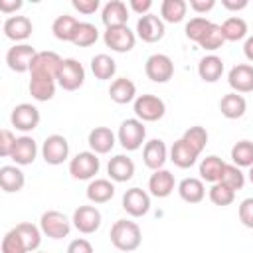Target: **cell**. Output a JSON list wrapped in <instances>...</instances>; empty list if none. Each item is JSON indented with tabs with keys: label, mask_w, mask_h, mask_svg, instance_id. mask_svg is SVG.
Wrapping results in <instances>:
<instances>
[{
	"label": "cell",
	"mask_w": 253,
	"mask_h": 253,
	"mask_svg": "<svg viewBox=\"0 0 253 253\" xmlns=\"http://www.w3.org/2000/svg\"><path fill=\"white\" fill-rule=\"evenodd\" d=\"M219 182L225 184L227 188H231V190L235 192V190H241V188L245 186V174L241 172L239 166H235V164H225Z\"/></svg>",
	"instance_id": "ab89813d"
},
{
	"label": "cell",
	"mask_w": 253,
	"mask_h": 253,
	"mask_svg": "<svg viewBox=\"0 0 253 253\" xmlns=\"http://www.w3.org/2000/svg\"><path fill=\"white\" fill-rule=\"evenodd\" d=\"M215 6V0H190V8L198 14H206Z\"/></svg>",
	"instance_id": "f907efd6"
},
{
	"label": "cell",
	"mask_w": 253,
	"mask_h": 253,
	"mask_svg": "<svg viewBox=\"0 0 253 253\" xmlns=\"http://www.w3.org/2000/svg\"><path fill=\"white\" fill-rule=\"evenodd\" d=\"M174 184H176V182H174V174H172L170 170L160 168V170H154V174L150 176V180H148V190H150V194L156 196V198H166V196L172 194Z\"/></svg>",
	"instance_id": "603a6c76"
},
{
	"label": "cell",
	"mask_w": 253,
	"mask_h": 253,
	"mask_svg": "<svg viewBox=\"0 0 253 253\" xmlns=\"http://www.w3.org/2000/svg\"><path fill=\"white\" fill-rule=\"evenodd\" d=\"M73 225L79 233H95L101 225V211L95 208V206H79L75 211H73Z\"/></svg>",
	"instance_id": "4fadbf2b"
},
{
	"label": "cell",
	"mask_w": 253,
	"mask_h": 253,
	"mask_svg": "<svg viewBox=\"0 0 253 253\" xmlns=\"http://www.w3.org/2000/svg\"><path fill=\"white\" fill-rule=\"evenodd\" d=\"M178 194L188 204H200L206 196V188L200 178H184L178 184Z\"/></svg>",
	"instance_id": "83f0119b"
},
{
	"label": "cell",
	"mask_w": 253,
	"mask_h": 253,
	"mask_svg": "<svg viewBox=\"0 0 253 253\" xmlns=\"http://www.w3.org/2000/svg\"><path fill=\"white\" fill-rule=\"evenodd\" d=\"M166 113V105L160 97L156 95H138L134 99V115L138 117V121H146V123H154L160 121Z\"/></svg>",
	"instance_id": "277c9868"
},
{
	"label": "cell",
	"mask_w": 253,
	"mask_h": 253,
	"mask_svg": "<svg viewBox=\"0 0 253 253\" xmlns=\"http://www.w3.org/2000/svg\"><path fill=\"white\" fill-rule=\"evenodd\" d=\"M210 200H211L215 206H229V204L235 200V192H233L231 188H227L225 184L215 182V184H211V188H210Z\"/></svg>",
	"instance_id": "7bdbcfd3"
},
{
	"label": "cell",
	"mask_w": 253,
	"mask_h": 253,
	"mask_svg": "<svg viewBox=\"0 0 253 253\" xmlns=\"http://www.w3.org/2000/svg\"><path fill=\"white\" fill-rule=\"evenodd\" d=\"M168 158V148L164 144V140L160 138H152L144 144V150H142V160L144 164L150 168V170H160L164 166Z\"/></svg>",
	"instance_id": "ac0fdd59"
},
{
	"label": "cell",
	"mask_w": 253,
	"mask_h": 253,
	"mask_svg": "<svg viewBox=\"0 0 253 253\" xmlns=\"http://www.w3.org/2000/svg\"><path fill=\"white\" fill-rule=\"evenodd\" d=\"M109 95H111V99H113L115 103L126 105V103L134 101V97H136V85H134L130 79H126V77H119V79H115V81L111 83Z\"/></svg>",
	"instance_id": "d4e9b609"
},
{
	"label": "cell",
	"mask_w": 253,
	"mask_h": 253,
	"mask_svg": "<svg viewBox=\"0 0 253 253\" xmlns=\"http://www.w3.org/2000/svg\"><path fill=\"white\" fill-rule=\"evenodd\" d=\"M223 168H225V162L219 156H213L211 154V156H206L202 160V164H200V176H202V180L215 184V182H219Z\"/></svg>",
	"instance_id": "1f68e13d"
},
{
	"label": "cell",
	"mask_w": 253,
	"mask_h": 253,
	"mask_svg": "<svg viewBox=\"0 0 253 253\" xmlns=\"http://www.w3.org/2000/svg\"><path fill=\"white\" fill-rule=\"evenodd\" d=\"M130 8L140 14V16H146L150 14V8H152V0H130Z\"/></svg>",
	"instance_id": "816d5d0a"
},
{
	"label": "cell",
	"mask_w": 253,
	"mask_h": 253,
	"mask_svg": "<svg viewBox=\"0 0 253 253\" xmlns=\"http://www.w3.org/2000/svg\"><path fill=\"white\" fill-rule=\"evenodd\" d=\"M211 24H213V22H210V20H206V18H202V16L192 18V20L186 24V36H188V40H194V42L200 43V40L206 36V32L210 30Z\"/></svg>",
	"instance_id": "b9f144b4"
},
{
	"label": "cell",
	"mask_w": 253,
	"mask_h": 253,
	"mask_svg": "<svg viewBox=\"0 0 253 253\" xmlns=\"http://www.w3.org/2000/svg\"><path fill=\"white\" fill-rule=\"evenodd\" d=\"M38 253H43V251H38Z\"/></svg>",
	"instance_id": "6f0895ef"
},
{
	"label": "cell",
	"mask_w": 253,
	"mask_h": 253,
	"mask_svg": "<svg viewBox=\"0 0 253 253\" xmlns=\"http://www.w3.org/2000/svg\"><path fill=\"white\" fill-rule=\"evenodd\" d=\"M30 95L36 101H49L55 95V81L42 79V77H30Z\"/></svg>",
	"instance_id": "d590c367"
},
{
	"label": "cell",
	"mask_w": 253,
	"mask_h": 253,
	"mask_svg": "<svg viewBox=\"0 0 253 253\" xmlns=\"http://www.w3.org/2000/svg\"><path fill=\"white\" fill-rule=\"evenodd\" d=\"M77 26H79V22H77L73 16L63 14V16H57V18L53 20L51 32H53V36H55L57 40H61V42H71V43H73Z\"/></svg>",
	"instance_id": "4dcf8cb0"
},
{
	"label": "cell",
	"mask_w": 253,
	"mask_h": 253,
	"mask_svg": "<svg viewBox=\"0 0 253 253\" xmlns=\"http://www.w3.org/2000/svg\"><path fill=\"white\" fill-rule=\"evenodd\" d=\"M99 168H101V162H99L97 154L91 150L75 154L69 162V174L75 180H91L99 172Z\"/></svg>",
	"instance_id": "52a82bcc"
},
{
	"label": "cell",
	"mask_w": 253,
	"mask_h": 253,
	"mask_svg": "<svg viewBox=\"0 0 253 253\" xmlns=\"http://www.w3.org/2000/svg\"><path fill=\"white\" fill-rule=\"evenodd\" d=\"M36 154H38V144L32 136H20L16 140V146L12 150V160L20 166H28L36 160Z\"/></svg>",
	"instance_id": "cb8c5ba5"
},
{
	"label": "cell",
	"mask_w": 253,
	"mask_h": 253,
	"mask_svg": "<svg viewBox=\"0 0 253 253\" xmlns=\"http://www.w3.org/2000/svg\"><path fill=\"white\" fill-rule=\"evenodd\" d=\"M136 34L142 42L154 43V42L162 40V36H164V22L154 14L140 16L136 22Z\"/></svg>",
	"instance_id": "9a60e30c"
},
{
	"label": "cell",
	"mask_w": 253,
	"mask_h": 253,
	"mask_svg": "<svg viewBox=\"0 0 253 253\" xmlns=\"http://www.w3.org/2000/svg\"><path fill=\"white\" fill-rule=\"evenodd\" d=\"M198 156H200V152L192 144H188L184 138L176 140L172 144V148H170V160L178 168H190V166H194L196 160H198Z\"/></svg>",
	"instance_id": "d6986e66"
},
{
	"label": "cell",
	"mask_w": 253,
	"mask_h": 253,
	"mask_svg": "<svg viewBox=\"0 0 253 253\" xmlns=\"http://www.w3.org/2000/svg\"><path fill=\"white\" fill-rule=\"evenodd\" d=\"M42 156L47 164L51 166H57V164H63L69 156V142L65 136L61 134H49L45 140H43V146H42Z\"/></svg>",
	"instance_id": "9c48e42d"
},
{
	"label": "cell",
	"mask_w": 253,
	"mask_h": 253,
	"mask_svg": "<svg viewBox=\"0 0 253 253\" xmlns=\"http://www.w3.org/2000/svg\"><path fill=\"white\" fill-rule=\"evenodd\" d=\"M10 121L18 130L30 132L40 125V111L30 103H20V105H16L12 109Z\"/></svg>",
	"instance_id": "7c38bea8"
},
{
	"label": "cell",
	"mask_w": 253,
	"mask_h": 253,
	"mask_svg": "<svg viewBox=\"0 0 253 253\" xmlns=\"http://www.w3.org/2000/svg\"><path fill=\"white\" fill-rule=\"evenodd\" d=\"M101 20L107 28H117V26H126V20H128V10H126V4L121 2V0H111L105 4L103 8V14H101Z\"/></svg>",
	"instance_id": "7402d4cb"
},
{
	"label": "cell",
	"mask_w": 253,
	"mask_h": 253,
	"mask_svg": "<svg viewBox=\"0 0 253 253\" xmlns=\"http://www.w3.org/2000/svg\"><path fill=\"white\" fill-rule=\"evenodd\" d=\"M245 109H247V103L239 93H227L219 101V111L225 119H241L245 115Z\"/></svg>",
	"instance_id": "484cf974"
},
{
	"label": "cell",
	"mask_w": 253,
	"mask_h": 253,
	"mask_svg": "<svg viewBox=\"0 0 253 253\" xmlns=\"http://www.w3.org/2000/svg\"><path fill=\"white\" fill-rule=\"evenodd\" d=\"M91 71H93V75H95L97 79L107 81V79H111V77L115 75L117 63H115V59H113L111 55L99 53V55H95V57L91 59Z\"/></svg>",
	"instance_id": "d6a6232c"
},
{
	"label": "cell",
	"mask_w": 253,
	"mask_h": 253,
	"mask_svg": "<svg viewBox=\"0 0 253 253\" xmlns=\"http://www.w3.org/2000/svg\"><path fill=\"white\" fill-rule=\"evenodd\" d=\"M243 53H245V57H247L249 61H253V36L247 38V42H245V45H243Z\"/></svg>",
	"instance_id": "11a10c76"
},
{
	"label": "cell",
	"mask_w": 253,
	"mask_h": 253,
	"mask_svg": "<svg viewBox=\"0 0 253 253\" xmlns=\"http://www.w3.org/2000/svg\"><path fill=\"white\" fill-rule=\"evenodd\" d=\"M97 40H99V30L93 24H89V22H79L77 32H75V38H73V43L77 47H89Z\"/></svg>",
	"instance_id": "f35d334b"
},
{
	"label": "cell",
	"mask_w": 253,
	"mask_h": 253,
	"mask_svg": "<svg viewBox=\"0 0 253 253\" xmlns=\"http://www.w3.org/2000/svg\"><path fill=\"white\" fill-rule=\"evenodd\" d=\"M87 142L91 146V152H95V154H107L115 146V134H113V130L109 126H95L89 132Z\"/></svg>",
	"instance_id": "ffe728a7"
},
{
	"label": "cell",
	"mask_w": 253,
	"mask_h": 253,
	"mask_svg": "<svg viewBox=\"0 0 253 253\" xmlns=\"http://www.w3.org/2000/svg\"><path fill=\"white\" fill-rule=\"evenodd\" d=\"M221 73H223V61H221V57H217V55H206V57L200 59V63H198V75L204 81L215 83L221 77Z\"/></svg>",
	"instance_id": "f546056e"
},
{
	"label": "cell",
	"mask_w": 253,
	"mask_h": 253,
	"mask_svg": "<svg viewBox=\"0 0 253 253\" xmlns=\"http://www.w3.org/2000/svg\"><path fill=\"white\" fill-rule=\"evenodd\" d=\"M71 4L81 14H93L99 8V0H73Z\"/></svg>",
	"instance_id": "681fc988"
},
{
	"label": "cell",
	"mask_w": 253,
	"mask_h": 253,
	"mask_svg": "<svg viewBox=\"0 0 253 253\" xmlns=\"http://www.w3.org/2000/svg\"><path fill=\"white\" fill-rule=\"evenodd\" d=\"M221 4H223L227 10H243L249 2H247V0H221Z\"/></svg>",
	"instance_id": "db71d44e"
},
{
	"label": "cell",
	"mask_w": 253,
	"mask_h": 253,
	"mask_svg": "<svg viewBox=\"0 0 253 253\" xmlns=\"http://www.w3.org/2000/svg\"><path fill=\"white\" fill-rule=\"evenodd\" d=\"M2 30H4V36L8 40H12V42H24V40H28L32 36L34 26H32L30 18H26V16H10V18H6Z\"/></svg>",
	"instance_id": "e0dca14e"
},
{
	"label": "cell",
	"mask_w": 253,
	"mask_h": 253,
	"mask_svg": "<svg viewBox=\"0 0 253 253\" xmlns=\"http://www.w3.org/2000/svg\"><path fill=\"white\" fill-rule=\"evenodd\" d=\"M2 253H28V247L16 229H10L2 239Z\"/></svg>",
	"instance_id": "f6af8a7d"
},
{
	"label": "cell",
	"mask_w": 253,
	"mask_h": 253,
	"mask_svg": "<svg viewBox=\"0 0 253 253\" xmlns=\"http://www.w3.org/2000/svg\"><path fill=\"white\" fill-rule=\"evenodd\" d=\"M117 138L125 150H138L146 138V128L138 119H126L121 123Z\"/></svg>",
	"instance_id": "7a4b0ae2"
},
{
	"label": "cell",
	"mask_w": 253,
	"mask_h": 253,
	"mask_svg": "<svg viewBox=\"0 0 253 253\" xmlns=\"http://www.w3.org/2000/svg\"><path fill=\"white\" fill-rule=\"evenodd\" d=\"M85 81V69L83 65L73 59V57H67L61 61V67H59V73H57V83L61 89L65 91H77Z\"/></svg>",
	"instance_id": "5b68a950"
},
{
	"label": "cell",
	"mask_w": 253,
	"mask_h": 253,
	"mask_svg": "<svg viewBox=\"0 0 253 253\" xmlns=\"http://www.w3.org/2000/svg\"><path fill=\"white\" fill-rule=\"evenodd\" d=\"M144 71H146V77L150 81H154V83H166L174 75V63L164 53H152L146 59V63H144Z\"/></svg>",
	"instance_id": "ba28073f"
},
{
	"label": "cell",
	"mask_w": 253,
	"mask_h": 253,
	"mask_svg": "<svg viewBox=\"0 0 253 253\" xmlns=\"http://www.w3.org/2000/svg\"><path fill=\"white\" fill-rule=\"evenodd\" d=\"M16 140H18V138H16L8 128L0 130V156H4V158L12 156V150H14V146H16Z\"/></svg>",
	"instance_id": "bcb514c9"
},
{
	"label": "cell",
	"mask_w": 253,
	"mask_h": 253,
	"mask_svg": "<svg viewBox=\"0 0 253 253\" xmlns=\"http://www.w3.org/2000/svg\"><path fill=\"white\" fill-rule=\"evenodd\" d=\"M123 210L132 217H140L150 210V196L140 188H130L123 196Z\"/></svg>",
	"instance_id": "5bb4252c"
},
{
	"label": "cell",
	"mask_w": 253,
	"mask_h": 253,
	"mask_svg": "<svg viewBox=\"0 0 253 253\" xmlns=\"http://www.w3.org/2000/svg\"><path fill=\"white\" fill-rule=\"evenodd\" d=\"M249 182H251V184H253V166H251V168H249Z\"/></svg>",
	"instance_id": "9f6ffc18"
},
{
	"label": "cell",
	"mask_w": 253,
	"mask_h": 253,
	"mask_svg": "<svg viewBox=\"0 0 253 253\" xmlns=\"http://www.w3.org/2000/svg\"><path fill=\"white\" fill-rule=\"evenodd\" d=\"M14 229H16V231L20 233V237L24 239L28 251H36V249L40 247V243H42V229H40V227H36L34 223L22 221V223H18Z\"/></svg>",
	"instance_id": "74e56055"
},
{
	"label": "cell",
	"mask_w": 253,
	"mask_h": 253,
	"mask_svg": "<svg viewBox=\"0 0 253 253\" xmlns=\"http://www.w3.org/2000/svg\"><path fill=\"white\" fill-rule=\"evenodd\" d=\"M231 160L239 168H251L253 166V142L251 140H239L231 148Z\"/></svg>",
	"instance_id": "8d00e7d4"
},
{
	"label": "cell",
	"mask_w": 253,
	"mask_h": 253,
	"mask_svg": "<svg viewBox=\"0 0 253 253\" xmlns=\"http://www.w3.org/2000/svg\"><path fill=\"white\" fill-rule=\"evenodd\" d=\"M40 229H42V233H45L51 239H63L71 231V221L65 217V213H61L57 210H49V211L42 213Z\"/></svg>",
	"instance_id": "8992f818"
},
{
	"label": "cell",
	"mask_w": 253,
	"mask_h": 253,
	"mask_svg": "<svg viewBox=\"0 0 253 253\" xmlns=\"http://www.w3.org/2000/svg\"><path fill=\"white\" fill-rule=\"evenodd\" d=\"M67 253H93V245L87 239L79 237V239H73L67 245Z\"/></svg>",
	"instance_id": "c3c4849f"
},
{
	"label": "cell",
	"mask_w": 253,
	"mask_h": 253,
	"mask_svg": "<svg viewBox=\"0 0 253 253\" xmlns=\"http://www.w3.org/2000/svg\"><path fill=\"white\" fill-rule=\"evenodd\" d=\"M239 221L253 229V198H245L241 204H239Z\"/></svg>",
	"instance_id": "7dc6e473"
},
{
	"label": "cell",
	"mask_w": 253,
	"mask_h": 253,
	"mask_svg": "<svg viewBox=\"0 0 253 253\" xmlns=\"http://www.w3.org/2000/svg\"><path fill=\"white\" fill-rule=\"evenodd\" d=\"M61 61L63 59L55 51H38V55L34 57L32 67H30V77H42V79L57 81Z\"/></svg>",
	"instance_id": "3957f363"
},
{
	"label": "cell",
	"mask_w": 253,
	"mask_h": 253,
	"mask_svg": "<svg viewBox=\"0 0 253 253\" xmlns=\"http://www.w3.org/2000/svg\"><path fill=\"white\" fill-rule=\"evenodd\" d=\"M186 10H188V4L184 0H164L162 6H160L162 20L164 22H170V24L182 22L184 16H186Z\"/></svg>",
	"instance_id": "e575fe53"
},
{
	"label": "cell",
	"mask_w": 253,
	"mask_h": 253,
	"mask_svg": "<svg viewBox=\"0 0 253 253\" xmlns=\"http://www.w3.org/2000/svg\"><path fill=\"white\" fill-rule=\"evenodd\" d=\"M221 34L225 42H239L247 36V22L239 16H231L221 24Z\"/></svg>",
	"instance_id": "836d02e7"
},
{
	"label": "cell",
	"mask_w": 253,
	"mask_h": 253,
	"mask_svg": "<svg viewBox=\"0 0 253 253\" xmlns=\"http://www.w3.org/2000/svg\"><path fill=\"white\" fill-rule=\"evenodd\" d=\"M20 8H22L20 0H0V12H4V14H12Z\"/></svg>",
	"instance_id": "f5cc1de1"
},
{
	"label": "cell",
	"mask_w": 253,
	"mask_h": 253,
	"mask_svg": "<svg viewBox=\"0 0 253 253\" xmlns=\"http://www.w3.org/2000/svg\"><path fill=\"white\" fill-rule=\"evenodd\" d=\"M103 40H105V45L111 47L113 51L126 53L134 47L136 36H134V32L128 30V26H117V28H107Z\"/></svg>",
	"instance_id": "30bf717a"
},
{
	"label": "cell",
	"mask_w": 253,
	"mask_h": 253,
	"mask_svg": "<svg viewBox=\"0 0 253 253\" xmlns=\"http://www.w3.org/2000/svg\"><path fill=\"white\" fill-rule=\"evenodd\" d=\"M227 81H229V87L233 89V93H251L253 91V65L239 63V65L231 67Z\"/></svg>",
	"instance_id": "2e32d148"
},
{
	"label": "cell",
	"mask_w": 253,
	"mask_h": 253,
	"mask_svg": "<svg viewBox=\"0 0 253 253\" xmlns=\"http://www.w3.org/2000/svg\"><path fill=\"white\" fill-rule=\"evenodd\" d=\"M182 138H184L188 144H192L198 152H202V150L206 148V144H208V130H206L204 126H190V128L184 130Z\"/></svg>",
	"instance_id": "ee69618b"
},
{
	"label": "cell",
	"mask_w": 253,
	"mask_h": 253,
	"mask_svg": "<svg viewBox=\"0 0 253 253\" xmlns=\"http://www.w3.org/2000/svg\"><path fill=\"white\" fill-rule=\"evenodd\" d=\"M142 241V233L138 223L128 221V219H117L111 227V243L119 251H134L138 249Z\"/></svg>",
	"instance_id": "6da1fadb"
},
{
	"label": "cell",
	"mask_w": 253,
	"mask_h": 253,
	"mask_svg": "<svg viewBox=\"0 0 253 253\" xmlns=\"http://www.w3.org/2000/svg\"><path fill=\"white\" fill-rule=\"evenodd\" d=\"M115 196V186L111 180L105 178H95L87 186V198L93 204H105Z\"/></svg>",
	"instance_id": "f1b7e54d"
},
{
	"label": "cell",
	"mask_w": 253,
	"mask_h": 253,
	"mask_svg": "<svg viewBox=\"0 0 253 253\" xmlns=\"http://www.w3.org/2000/svg\"><path fill=\"white\" fill-rule=\"evenodd\" d=\"M26 184V176L18 166H2L0 168V186L4 192L14 194L20 192Z\"/></svg>",
	"instance_id": "4316f807"
},
{
	"label": "cell",
	"mask_w": 253,
	"mask_h": 253,
	"mask_svg": "<svg viewBox=\"0 0 253 253\" xmlns=\"http://www.w3.org/2000/svg\"><path fill=\"white\" fill-rule=\"evenodd\" d=\"M223 42H225V38L221 34V26L219 24H211L210 30L206 32V36L200 40V47H204L208 51H215V49H219L223 45Z\"/></svg>",
	"instance_id": "60d3db41"
},
{
	"label": "cell",
	"mask_w": 253,
	"mask_h": 253,
	"mask_svg": "<svg viewBox=\"0 0 253 253\" xmlns=\"http://www.w3.org/2000/svg\"><path fill=\"white\" fill-rule=\"evenodd\" d=\"M107 172L115 182H128L134 176V162L125 154H117L109 160Z\"/></svg>",
	"instance_id": "44dd1931"
},
{
	"label": "cell",
	"mask_w": 253,
	"mask_h": 253,
	"mask_svg": "<svg viewBox=\"0 0 253 253\" xmlns=\"http://www.w3.org/2000/svg\"><path fill=\"white\" fill-rule=\"evenodd\" d=\"M36 55H38V51H36L32 45L20 43V45H14V47L8 49V53H6V63H8V67H10L12 71H16V73H26V71H30L32 61H34Z\"/></svg>",
	"instance_id": "8fae6325"
}]
</instances>
